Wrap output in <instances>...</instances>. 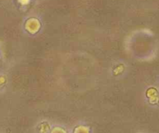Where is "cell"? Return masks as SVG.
<instances>
[{
    "instance_id": "6da1fadb",
    "label": "cell",
    "mask_w": 159,
    "mask_h": 133,
    "mask_svg": "<svg viewBox=\"0 0 159 133\" xmlns=\"http://www.w3.org/2000/svg\"><path fill=\"white\" fill-rule=\"evenodd\" d=\"M75 133H89V131L86 128L83 127V126H80V127H78L75 130Z\"/></svg>"
},
{
    "instance_id": "7a4b0ae2",
    "label": "cell",
    "mask_w": 159,
    "mask_h": 133,
    "mask_svg": "<svg viewBox=\"0 0 159 133\" xmlns=\"http://www.w3.org/2000/svg\"><path fill=\"white\" fill-rule=\"evenodd\" d=\"M51 133H66L65 130L61 129V128H55L54 129H53L52 132Z\"/></svg>"
}]
</instances>
